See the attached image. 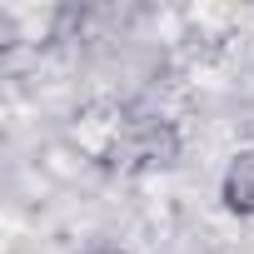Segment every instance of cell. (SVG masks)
I'll return each mask as SVG.
<instances>
[{"label":"cell","instance_id":"7a4b0ae2","mask_svg":"<svg viewBox=\"0 0 254 254\" xmlns=\"http://www.w3.org/2000/svg\"><path fill=\"white\" fill-rule=\"evenodd\" d=\"M219 199L234 214H254V150H239L219 180Z\"/></svg>","mask_w":254,"mask_h":254},{"label":"cell","instance_id":"6da1fadb","mask_svg":"<svg viewBox=\"0 0 254 254\" xmlns=\"http://www.w3.org/2000/svg\"><path fill=\"white\" fill-rule=\"evenodd\" d=\"M175 155H180V135L165 120H150V115L125 120L115 145H110L115 170H165V165H175Z\"/></svg>","mask_w":254,"mask_h":254}]
</instances>
